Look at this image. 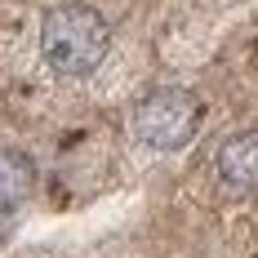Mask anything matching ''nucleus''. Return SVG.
I'll use <instances>...</instances> for the list:
<instances>
[{"instance_id":"nucleus-2","label":"nucleus","mask_w":258,"mask_h":258,"mask_svg":"<svg viewBox=\"0 0 258 258\" xmlns=\"http://www.w3.org/2000/svg\"><path fill=\"white\" fill-rule=\"evenodd\" d=\"M201 129V98L178 85H160L134 103V134L156 152H178Z\"/></svg>"},{"instance_id":"nucleus-4","label":"nucleus","mask_w":258,"mask_h":258,"mask_svg":"<svg viewBox=\"0 0 258 258\" xmlns=\"http://www.w3.org/2000/svg\"><path fill=\"white\" fill-rule=\"evenodd\" d=\"M36 187V165L23 152H0V214L18 209Z\"/></svg>"},{"instance_id":"nucleus-3","label":"nucleus","mask_w":258,"mask_h":258,"mask_svg":"<svg viewBox=\"0 0 258 258\" xmlns=\"http://www.w3.org/2000/svg\"><path fill=\"white\" fill-rule=\"evenodd\" d=\"M218 178L232 191H258V129L232 134L218 147Z\"/></svg>"},{"instance_id":"nucleus-1","label":"nucleus","mask_w":258,"mask_h":258,"mask_svg":"<svg viewBox=\"0 0 258 258\" xmlns=\"http://www.w3.org/2000/svg\"><path fill=\"white\" fill-rule=\"evenodd\" d=\"M111 49V27L89 5H58L40 27V53L58 76H89Z\"/></svg>"}]
</instances>
